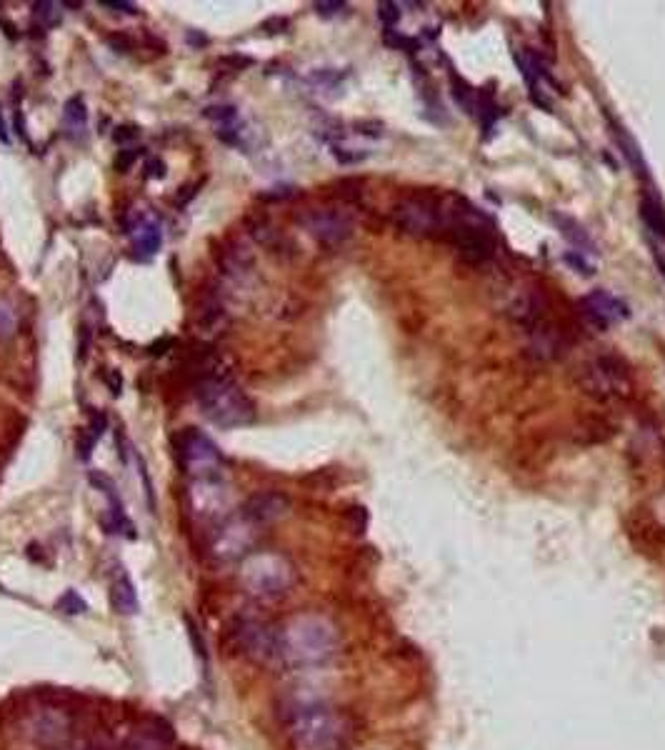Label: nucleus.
Here are the masks:
<instances>
[{
	"instance_id": "33",
	"label": "nucleus",
	"mask_w": 665,
	"mask_h": 750,
	"mask_svg": "<svg viewBox=\"0 0 665 750\" xmlns=\"http://www.w3.org/2000/svg\"><path fill=\"white\" fill-rule=\"evenodd\" d=\"M270 190H273V193H260L258 198L260 200H285L293 195V188H290V185H280V188H270Z\"/></svg>"
},
{
	"instance_id": "32",
	"label": "nucleus",
	"mask_w": 665,
	"mask_h": 750,
	"mask_svg": "<svg viewBox=\"0 0 665 750\" xmlns=\"http://www.w3.org/2000/svg\"><path fill=\"white\" fill-rule=\"evenodd\" d=\"M100 5H103V8H110V10H120V13H128V15L138 13V5L123 3V0H100Z\"/></svg>"
},
{
	"instance_id": "10",
	"label": "nucleus",
	"mask_w": 665,
	"mask_h": 750,
	"mask_svg": "<svg viewBox=\"0 0 665 750\" xmlns=\"http://www.w3.org/2000/svg\"><path fill=\"white\" fill-rule=\"evenodd\" d=\"M235 648L253 663L278 660V628L263 618H243L233 630Z\"/></svg>"
},
{
	"instance_id": "23",
	"label": "nucleus",
	"mask_w": 665,
	"mask_h": 750,
	"mask_svg": "<svg viewBox=\"0 0 665 750\" xmlns=\"http://www.w3.org/2000/svg\"><path fill=\"white\" fill-rule=\"evenodd\" d=\"M18 323H20L18 305H15L10 298H5V295H0V340L13 338L15 330H18Z\"/></svg>"
},
{
	"instance_id": "5",
	"label": "nucleus",
	"mask_w": 665,
	"mask_h": 750,
	"mask_svg": "<svg viewBox=\"0 0 665 750\" xmlns=\"http://www.w3.org/2000/svg\"><path fill=\"white\" fill-rule=\"evenodd\" d=\"M238 583L253 600L273 603L290 593L295 585V568L275 550H250L238 563Z\"/></svg>"
},
{
	"instance_id": "2",
	"label": "nucleus",
	"mask_w": 665,
	"mask_h": 750,
	"mask_svg": "<svg viewBox=\"0 0 665 750\" xmlns=\"http://www.w3.org/2000/svg\"><path fill=\"white\" fill-rule=\"evenodd\" d=\"M340 635L320 613H298L278 625V660L290 668H318L338 653Z\"/></svg>"
},
{
	"instance_id": "28",
	"label": "nucleus",
	"mask_w": 665,
	"mask_h": 750,
	"mask_svg": "<svg viewBox=\"0 0 665 750\" xmlns=\"http://www.w3.org/2000/svg\"><path fill=\"white\" fill-rule=\"evenodd\" d=\"M33 8H35V18H38V23L43 25V28H53V25L60 20V5L35 3Z\"/></svg>"
},
{
	"instance_id": "21",
	"label": "nucleus",
	"mask_w": 665,
	"mask_h": 750,
	"mask_svg": "<svg viewBox=\"0 0 665 750\" xmlns=\"http://www.w3.org/2000/svg\"><path fill=\"white\" fill-rule=\"evenodd\" d=\"M640 218H643L645 228H648L655 238L665 240V205L660 203L658 195H643V200H640Z\"/></svg>"
},
{
	"instance_id": "35",
	"label": "nucleus",
	"mask_w": 665,
	"mask_h": 750,
	"mask_svg": "<svg viewBox=\"0 0 665 750\" xmlns=\"http://www.w3.org/2000/svg\"><path fill=\"white\" fill-rule=\"evenodd\" d=\"M0 143L8 145L10 143V135H8V123H5L3 118V108H0Z\"/></svg>"
},
{
	"instance_id": "25",
	"label": "nucleus",
	"mask_w": 665,
	"mask_h": 750,
	"mask_svg": "<svg viewBox=\"0 0 665 750\" xmlns=\"http://www.w3.org/2000/svg\"><path fill=\"white\" fill-rule=\"evenodd\" d=\"M618 143H620V148H623V155H625V158H628V163L635 168V173L643 175L645 173L643 155H640V150H638V145H635V140L630 138V135L625 133L623 128H618Z\"/></svg>"
},
{
	"instance_id": "4",
	"label": "nucleus",
	"mask_w": 665,
	"mask_h": 750,
	"mask_svg": "<svg viewBox=\"0 0 665 750\" xmlns=\"http://www.w3.org/2000/svg\"><path fill=\"white\" fill-rule=\"evenodd\" d=\"M353 735V718L330 705H303L288 720L290 750H345Z\"/></svg>"
},
{
	"instance_id": "6",
	"label": "nucleus",
	"mask_w": 665,
	"mask_h": 750,
	"mask_svg": "<svg viewBox=\"0 0 665 750\" xmlns=\"http://www.w3.org/2000/svg\"><path fill=\"white\" fill-rule=\"evenodd\" d=\"M173 448L178 455L180 468L185 470L190 480L193 478H220L223 475L225 458L220 453L218 445L213 443L210 435H205L203 430L193 428H180L173 435Z\"/></svg>"
},
{
	"instance_id": "24",
	"label": "nucleus",
	"mask_w": 665,
	"mask_h": 750,
	"mask_svg": "<svg viewBox=\"0 0 665 750\" xmlns=\"http://www.w3.org/2000/svg\"><path fill=\"white\" fill-rule=\"evenodd\" d=\"M450 90H453V98L460 108L468 110V113H475V108H478V95H475V90L470 88L458 73H450Z\"/></svg>"
},
{
	"instance_id": "26",
	"label": "nucleus",
	"mask_w": 665,
	"mask_h": 750,
	"mask_svg": "<svg viewBox=\"0 0 665 750\" xmlns=\"http://www.w3.org/2000/svg\"><path fill=\"white\" fill-rule=\"evenodd\" d=\"M563 263H568L578 275H588V278L595 275V265L590 263V260L585 258V253H580V250H565Z\"/></svg>"
},
{
	"instance_id": "7",
	"label": "nucleus",
	"mask_w": 665,
	"mask_h": 750,
	"mask_svg": "<svg viewBox=\"0 0 665 750\" xmlns=\"http://www.w3.org/2000/svg\"><path fill=\"white\" fill-rule=\"evenodd\" d=\"M393 225L410 238H443V195H410L393 208Z\"/></svg>"
},
{
	"instance_id": "30",
	"label": "nucleus",
	"mask_w": 665,
	"mask_h": 750,
	"mask_svg": "<svg viewBox=\"0 0 665 750\" xmlns=\"http://www.w3.org/2000/svg\"><path fill=\"white\" fill-rule=\"evenodd\" d=\"M138 150H120L118 158H115V170H120V173H128L130 165L138 160Z\"/></svg>"
},
{
	"instance_id": "3",
	"label": "nucleus",
	"mask_w": 665,
	"mask_h": 750,
	"mask_svg": "<svg viewBox=\"0 0 665 750\" xmlns=\"http://www.w3.org/2000/svg\"><path fill=\"white\" fill-rule=\"evenodd\" d=\"M445 225L443 238L458 250L460 258L470 265L485 263L495 253V230L488 215L480 213L468 198L458 193H445Z\"/></svg>"
},
{
	"instance_id": "14",
	"label": "nucleus",
	"mask_w": 665,
	"mask_h": 750,
	"mask_svg": "<svg viewBox=\"0 0 665 750\" xmlns=\"http://www.w3.org/2000/svg\"><path fill=\"white\" fill-rule=\"evenodd\" d=\"M580 310H583L585 320H588L590 325H595L598 330H610L613 325L630 318L628 303L603 288L590 290V293L580 300Z\"/></svg>"
},
{
	"instance_id": "13",
	"label": "nucleus",
	"mask_w": 665,
	"mask_h": 750,
	"mask_svg": "<svg viewBox=\"0 0 665 750\" xmlns=\"http://www.w3.org/2000/svg\"><path fill=\"white\" fill-rule=\"evenodd\" d=\"M303 228L323 245H340L353 235V220L348 213L335 208H315L300 215Z\"/></svg>"
},
{
	"instance_id": "1",
	"label": "nucleus",
	"mask_w": 665,
	"mask_h": 750,
	"mask_svg": "<svg viewBox=\"0 0 665 750\" xmlns=\"http://www.w3.org/2000/svg\"><path fill=\"white\" fill-rule=\"evenodd\" d=\"M193 395L203 418L215 428H245L258 418V408L250 400V395L230 375V370L220 365V358L200 360V365L195 368Z\"/></svg>"
},
{
	"instance_id": "12",
	"label": "nucleus",
	"mask_w": 665,
	"mask_h": 750,
	"mask_svg": "<svg viewBox=\"0 0 665 750\" xmlns=\"http://www.w3.org/2000/svg\"><path fill=\"white\" fill-rule=\"evenodd\" d=\"M205 118L213 120L215 135H218L223 143L233 145V148L250 150L258 143L255 128L240 115V110L235 108V105H213V108H205Z\"/></svg>"
},
{
	"instance_id": "31",
	"label": "nucleus",
	"mask_w": 665,
	"mask_h": 750,
	"mask_svg": "<svg viewBox=\"0 0 665 750\" xmlns=\"http://www.w3.org/2000/svg\"><path fill=\"white\" fill-rule=\"evenodd\" d=\"M140 130L135 128V125H120V128H115V143H128V140L138 138Z\"/></svg>"
},
{
	"instance_id": "27",
	"label": "nucleus",
	"mask_w": 665,
	"mask_h": 750,
	"mask_svg": "<svg viewBox=\"0 0 665 750\" xmlns=\"http://www.w3.org/2000/svg\"><path fill=\"white\" fill-rule=\"evenodd\" d=\"M400 15H403V10H400V3H390V0H385V3H378V18H380V23H383L385 30H395Z\"/></svg>"
},
{
	"instance_id": "22",
	"label": "nucleus",
	"mask_w": 665,
	"mask_h": 750,
	"mask_svg": "<svg viewBox=\"0 0 665 750\" xmlns=\"http://www.w3.org/2000/svg\"><path fill=\"white\" fill-rule=\"evenodd\" d=\"M555 220H558L563 238L570 240V243L575 245V250H580V253H595L593 238H590L588 230H585L578 220L563 218V215H555Z\"/></svg>"
},
{
	"instance_id": "36",
	"label": "nucleus",
	"mask_w": 665,
	"mask_h": 750,
	"mask_svg": "<svg viewBox=\"0 0 665 750\" xmlns=\"http://www.w3.org/2000/svg\"><path fill=\"white\" fill-rule=\"evenodd\" d=\"M658 263H660V273L665 275V253L658 255Z\"/></svg>"
},
{
	"instance_id": "17",
	"label": "nucleus",
	"mask_w": 665,
	"mask_h": 750,
	"mask_svg": "<svg viewBox=\"0 0 665 750\" xmlns=\"http://www.w3.org/2000/svg\"><path fill=\"white\" fill-rule=\"evenodd\" d=\"M110 600H113V608L123 615H135L140 610L133 580L123 568H115L113 580H110Z\"/></svg>"
},
{
	"instance_id": "29",
	"label": "nucleus",
	"mask_w": 665,
	"mask_h": 750,
	"mask_svg": "<svg viewBox=\"0 0 665 750\" xmlns=\"http://www.w3.org/2000/svg\"><path fill=\"white\" fill-rule=\"evenodd\" d=\"M315 13L323 15V18H335L340 13H348V3H340V0H328V3H315Z\"/></svg>"
},
{
	"instance_id": "34",
	"label": "nucleus",
	"mask_w": 665,
	"mask_h": 750,
	"mask_svg": "<svg viewBox=\"0 0 665 750\" xmlns=\"http://www.w3.org/2000/svg\"><path fill=\"white\" fill-rule=\"evenodd\" d=\"M145 168H148V178H165V163H163V160H148V165H145Z\"/></svg>"
},
{
	"instance_id": "20",
	"label": "nucleus",
	"mask_w": 665,
	"mask_h": 750,
	"mask_svg": "<svg viewBox=\"0 0 665 750\" xmlns=\"http://www.w3.org/2000/svg\"><path fill=\"white\" fill-rule=\"evenodd\" d=\"M123 750H170V738L158 725H143L125 740Z\"/></svg>"
},
{
	"instance_id": "15",
	"label": "nucleus",
	"mask_w": 665,
	"mask_h": 750,
	"mask_svg": "<svg viewBox=\"0 0 665 750\" xmlns=\"http://www.w3.org/2000/svg\"><path fill=\"white\" fill-rule=\"evenodd\" d=\"M288 510L290 500L285 498L283 493H278V490H263V493L250 495L243 503V508H240V513H243L253 525L263 528V525H270L275 523V520L285 518Z\"/></svg>"
},
{
	"instance_id": "16",
	"label": "nucleus",
	"mask_w": 665,
	"mask_h": 750,
	"mask_svg": "<svg viewBox=\"0 0 665 750\" xmlns=\"http://www.w3.org/2000/svg\"><path fill=\"white\" fill-rule=\"evenodd\" d=\"M128 233H133L135 248L145 255L158 253L160 245H163V230L160 223L150 215H135L133 223L128 225Z\"/></svg>"
},
{
	"instance_id": "11",
	"label": "nucleus",
	"mask_w": 665,
	"mask_h": 750,
	"mask_svg": "<svg viewBox=\"0 0 665 750\" xmlns=\"http://www.w3.org/2000/svg\"><path fill=\"white\" fill-rule=\"evenodd\" d=\"M583 375L588 393L598 395V398L610 400L628 393V373H625V365L623 360L613 358V355L595 358L593 363L585 365Z\"/></svg>"
},
{
	"instance_id": "9",
	"label": "nucleus",
	"mask_w": 665,
	"mask_h": 750,
	"mask_svg": "<svg viewBox=\"0 0 665 750\" xmlns=\"http://www.w3.org/2000/svg\"><path fill=\"white\" fill-rule=\"evenodd\" d=\"M258 525L250 523L243 513L228 515L223 523L215 525L208 535V553L215 563H235L243 560L253 550Z\"/></svg>"
},
{
	"instance_id": "18",
	"label": "nucleus",
	"mask_w": 665,
	"mask_h": 750,
	"mask_svg": "<svg viewBox=\"0 0 665 750\" xmlns=\"http://www.w3.org/2000/svg\"><path fill=\"white\" fill-rule=\"evenodd\" d=\"M60 125H63V133L70 140H83L88 135V105H85V100L80 95H73L70 100H65Z\"/></svg>"
},
{
	"instance_id": "8",
	"label": "nucleus",
	"mask_w": 665,
	"mask_h": 750,
	"mask_svg": "<svg viewBox=\"0 0 665 750\" xmlns=\"http://www.w3.org/2000/svg\"><path fill=\"white\" fill-rule=\"evenodd\" d=\"M185 508L195 525L210 530L230 515V493L223 475L220 478H193L185 488Z\"/></svg>"
},
{
	"instance_id": "19",
	"label": "nucleus",
	"mask_w": 665,
	"mask_h": 750,
	"mask_svg": "<svg viewBox=\"0 0 665 750\" xmlns=\"http://www.w3.org/2000/svg\"><path fill=\"white\" fill-rule=\"evenodd\" d=\"M105 425H108V418H105V413H93V415H90L88 425L78 430V438H75V455H78L80 460H90L95 443L103 438Z\"/></svg>"
}]
</instances>
